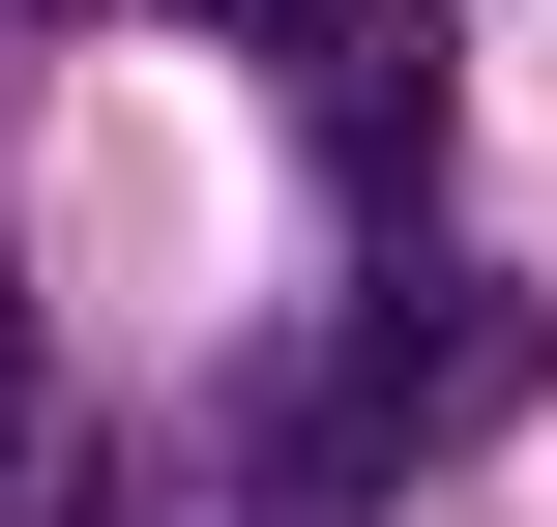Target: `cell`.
<instances>
[{
  "label": "cell",
  "mask_w": 557,
  "mask_h": 527,
  "mask_svg": "<svg viewBox=\"0 0 557 527\" xmlns=\"http://www.w3.org/2000/svg\"><path fill=\"white\" fill-rule=\"evenodd\" d=\"M206 29H235V59L294 88V147H323V176H352L382 235L441 205V117H470V59H441V29H470V0H206Z\"/></svg>",
  "instance_id": "1"
},
{
  "label": "cell",
  "mask_w": 557,
  "mask_h": 527,
  "mask_svg": "<svg viewBox=\"0 0 557 527\" xmlns=\"http://www.w3.org/2000/svg\"><path fill=\"white\" fill-rule=\"evenodd\" d=\"M0 469H59V352H29V264H0Z\"/></svg>",
  "instance_id": "2"
}]
</instances>
